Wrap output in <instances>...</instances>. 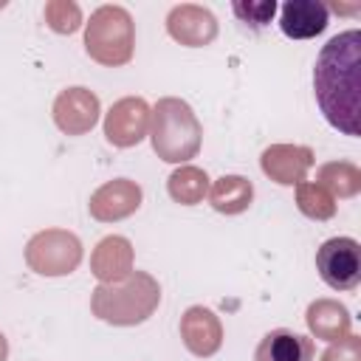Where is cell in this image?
Instances as JSON below:
<instances>
[{"mask_svg": "<svg viewBox=\"0 0 361 361\" xmlns=\"http://www.w3.org/2000/svg\"><path fill=\"white\" fill-rule=\"evenodd\" d=\"M358 65H361V31L350 28L327 39L316 56L313 90L316 104L330 127L355 138L358 127Z\"/></svg>", "mask_w": 361, "mask_h": 361, "instance_id": "cell-1", "label": "cell"}, {"mask_svg": "<svg viewBox=\"0 0 361 361\" xmlns=\"http://www.w3.org/2000/svg\"><path fill=\"white\" fill-rule=\"evenodd\" d=\"M161 305V285L147 271H133L127 279L93 288L90 310L113 327H133L147 322Z\"/></svg>", "mask_w": 361, "mask_h": 361, "instance_id": "cell-2", "label": "cell"}, {"mask_svg": "<svg viewBox=\"0 0 361 361\" xmlns=\"http://www.w3.org/2000/svg\"><path fill=\"white\" fill-rule=\"evenodd\" d=\"M149 138L152 149L161 161L166 164H186L200 152L203 144V127L195 116V110L175 96L158 99L152 107V121H149Z\"/></svg>", "mask_w": 361, "mask_h": 361, "instance_id": "cell-3", "label": "cell"}, {"mask_svg": "<svg viewBox=\"0 0 361 361\" xmlns=\"http://www.w3.org/2000/svg\"><path fill=\"white\" fill-rule=\"evenodd\" d=\"M85 51L99 65H127L135 51V25L130 11L124 6H99L85 25Z\"/></svg>", "mask_w": 361, "mask_h": 361, "instance_id": "cell-4", "label": "cell"}, {"mask_svg": "<svg viewBox=\"0 0 361 361\" xmlns=\"http://www.w3.org/2000/svg\"><path fill=\"white\" fill-rule=\"evenodd\" d=\"M82 262V243L73 231L45 228L25 243V265L39 276H65Z\"/></svg>", "mask_w": 361, "mask_h": 361, "instance_id": "cell-5", "label": "cell"}, {"mask_svg": "<svg viewBox=\"0 0 361 361\" xmlns=\"http://www.w3.org/2000/svg\"><path fill=\"white\" fill-rule=\"evenodd\" d=\"M316 271L333 290H355L361 282V245L353 237H330L316 251Z\"/></svg>", "mask_w": 361, "mask_h": 361, "instance_id": "cell-6", "label": "cell"}, {"mask_svg": "<svg viewBox=\"0 0 361 361\" xmlns=\"http://www.w3.org/2000/svg\"><path fill=\"white\" fill-rule=\"evenodd\" d=\"M149 121H152V110L141 96H124L118 99L107 116H104V135L113 147H135L144 141V135L149 133Z\"/></svg>", "mask_w": 361, "mask_h": 361, "instance_id": "cell-7", "label": "cell"}, {"mask_svg": "<svg viewBox=\"0 0 361 361\" xmlns=\"http://www.w3.org/2000/svg\"><path fill=\"white\" fill-rule=\"evenodd\" d=\"M102 113L99 96L82 85L76 87H65L56 99H54V124L65 133V135H85L96 127Z\"/></svg>", "mask_w": 361, "mask_h": 361, "instance_id": "cell-8", "label": "cell"}, {"mask_svg": "<svg viewBox=\"0 0 361 361\" xmlns=\"http://www.w3.org/2000/svg\"><path fill=\"white\" fill-rule=\"evenodd\" d=\"M141 186L130 178H116V180H107L102 183L93 195H90V217H96L99 223H116V220H124L130 214L138 212L141 206Z\"/></svg>", "mask_w": 361, "mask_h": 361, "instance_id": "cell-9", "label": "cell"}, {"mask_svg": "<svg viewBox=\"0 0 361 361\" xmlns=\"http://www.w3.org/2000/svg\"><path fill=\"white\" fill-rule=\"evenodd\" d=\"M166 31L175 42L186 48H203L212 45L217 37V20L209 8L197 3H180L166 14Z\"/></svg>", "mask_w": 361, "mask_h": 361, "instance_id": "cell-10", "label": "cell"}, {"mask_svg": "<svg viewBox=\"0 0 361 361\" xmlns=\"http://www.w3.org/2000/svg\"><path fill=\"white\" fill-rule=\"evenodd\" d=\"M262 172L279 186H296L313 166V149L302 144H271L259 158Z\"/></svg>", "mask_w": 361, "mask_h": 361, "instance_id": "cell-11", "label": "cell"}, {"mask_svg": "<svg viewBox=\"0 0 361 361\" xmlns=\"http://www.w3.org/2000/svg\"><path fill=\"white\" fill-rule=\"evenodd\" d=\"M180 338L192 355L209 358L223 344V324L214 310H209L203 305H192L180 316Z\"/></svg>", "mask_w": 361, "mask_h": 361, "instance_id": "cell-12", "label": "cell"}, {"mask_svg": "<svg viewBox=\"0 0 361 361\" xmlns=\"http://www.w3.org/2000/svg\"><path fill=\"white\" fill-rule=\"evenodd\" d=\"M90 271L99 279V285L121 282L133 274V243L121 234H110L96 243L90 254Z\"/></svg>", "mask_w": 361, "mask_h": 361, "instance_id": "cell-13", "label": "cell"}, {"mask_svg": "<svg viewBox=\"0 0 361 361\" xmlns=\"http://www.w3.org/2000/svg\"><path fill=\"white\" fill-rule=\"evenodd\" d=\"M330 23V11L319 0H288L279 14V28L290 39H313Z\"/></svg>", "mask_w": 361, "mask_h": 361, "instance_id": "cell-14", "label": "cell"}, {"mask_svg": "<svg viewBox=\"0 0 361 361\" xmlns=\"http://www.w3.org/2000/svg\"><path fill=\"white\" fill-rule=\"evenodd\" d=\"M313 358H316L313 338L293 333L288 327H276L265 333L254 353V361H313Z\"/></svg>", "mask_w": 361, "mask_h": 361, "instance_id": "cell-15", "label": "cell"}, {"mask_svg": "<svg viewBox=\"0 0 361 361\" xmlns=\"http://www.w3.org/2000/svg\"><path fill=\"white\" fill-rule=\"evenodd\" d=\"M305 322H307V330L316 336V338H324V341H338L350 333V324H353V316L350 310L336 302V299H316L307 305V313H305Z\"/></svg>", "mask_w": 361, "mask_h": 361, "instance_id": "cell-16", "label": "cell"}, {"mask_svg": "<svg viewBox=\"0 0 361 361\" xmlns=\"http://www.w3.org/2000/svg\"><path fill=\"white\" fill-rule=\"evenodd\" d=\"M206 197L220 214H243L254 200V183L243 175H223L209 186Z\"/></svg>", "mask_w": 361, "mask_h": 361, "instance_id": "cell-17", "label": "cell"}, {"mask_svg": "<svg viewBox=\"0 0 361 361\" xmlns=\"http://www.w3.org/2000/svg\"><path fill=\"white\" fill-rule=\"evenodd\" d=\"M209 175L206 169L200 166H192V164H183L178 166L169 178H166V192L175 203L180 206H197L206 195H209Z\"/></svg>", "mask_w": 361, "mask_h": 361, "instance_id": "cell-18", "label": "cell"}, {"mask_svg": "<svg viewBox=\"0 0 361 361\" xmlns=\"http://www.w3.org/2000/svg\"><path fill=\"white\" fill-rule=\"evenodd\" d=\"M316 183L333 197H355L361 192V169L350 161H327L316 172Z\"/></svg>", "mask_w": 361, "mask_h": 361, "instance_id": "cell-19", "label": "cell"}, {"mask_svg": "<svg viewBox=\"0 0 361 361\" xmlns=\"http://www.w3.org/2000/svg\"><path fill=\"white\" fill-rule=\"evenodd\" d=\"M296 206L310 220H330L336 214V197L313 180L296 183Z\"/></svg>", "mask_w": 361, "mask_h": 361, "instance_id": "cell-20", "label": "cell"}, {"mask_svg": "<svg viewBox=\"0 0 361 361\" xmlns=\"http://www.w3.org/2000/svg\"><path fill=\"white\" fill-rule=\"evenodd\" d=\"M45 23L56 34H73L82 25V8L73 0H51L45 3Z\"/></svg>", "mask_w": 361, "mask_h": 361, "instance_id": "cell-21", "label": "cell"}, {"mask_svg": "<svg viewBox=\"0 0 361 361\" xmlns=\"http://www.w3.org/2000/svg\"><path fill=\"white\" fill-rule=\"evenodd\" d=\"M231 8H234V14H237L245 25H251V28H265V25L271 23L274 11H276V3H274V0H262V3H234Z\"/></svg>", "mask_w": 361, "mask_h": 361, "instance_id": "cell-22", "label": "cell"}, {"mask_svg": "<svg viewBox=\"0 0 361 361\" xmlns=\"http://www.w3.org/2000/svg\"><path fill=\"white\" fill-rule=\"evenodd\" d=\"M322 361H361V338L347 333L338 341H330V347L322 353Z\"/></svg>", "mask_w": 361, "mask_h": 361, "instance_id": "cell-23", "label": "cell"}, {"mask_svg": "<svg viewBox=\"0 0 361 361\" xmlns=\"http://www.w3.org/2000/svg\"><path fill=\"white\" fill-rule=\"evenodd\" d=\"M8 358V338L0 333V361H6Z\"/></svg>", "mask_w": 361, "mask_h": 361, "instance_id": "cell-24", "label": "cell"}]
</instances>
